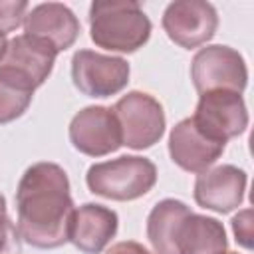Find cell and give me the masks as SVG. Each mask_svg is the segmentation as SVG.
<instances>
[{
  "label": "cell",
  "mask_w": 254,
  "mask_h": 254,
  "mask_svg": "<svg viewBox=\"0 0 254 254\" xmlns=\"http://www.w3.org/2000/svg\"><path fill=\"white\" fill-rule=\"evenodd\" d=\"M36 85L22 71L0 65V125L24 115L34 97Z\"/></svg>",
  "instance_id": "obj_17"
},
{
  "label": "cell",
  "mask_w": 254,
  "mask_h": 254,
  "mask_svg": "<svg viewBox=\"0 0 254 254\" xmlns=\"http://www.w3.org/2000/svg\"><path fill=\"white\" fill-rule=\"evenodd\" d=\"M24 32L50 42L58 52L71 48L79 36V20L60 2H44L34 6L24 18Z\"/></svg>",
  "instance_id": "obj_13"
},
{
  "label": "cell",
  "mask_w": 254,
  "mask_h": 254,
  "mask_svg": "<svg viewBox=\"0 0 254 254\" xmlns=\"http://www.w3.org/2000/svg\"><path fill=\"white\" fill-rule=\"evenodd\" d=\"M113 113L121 127L123 145L143 151L161 141L165 133L163 105L145 91H129L115 105Z\"/></svg>",
  "instance_id": "obj_5"
},
{
  "label": "cell",
  "mask_w": 254,
  "mask_h": 254,
  "mask_svg": "<svg viewBox=\"0 0 254 254\" xmlns=\"http://www.w3.org/2000/svg\"><path fill=\"white\" fill-rule=\"evenodd\" d=\"M87 189L111 200H135L147 194L157 183V167L147 157L121 155L111 161L95 163L85 175Z\"/></svg>",
  "instance_id": "obj_3"
},
{
  "label": "cell",
  "mask_w": 254,
  "mask_h": 254,
  "mask_svg": "<svg viewBox=\"0 0 254 254\" xmlns=\"http://www.w3.org/2000/svg\"><path fill=\"white\" fill-rule=\"evenodd\" d=\"M190 119L206 137L224 145L248 127V111L242 95L226 89L202 93Z\"/></svg>",
  "instance_id": "obj_7"
},
{
  "label": "cell",
  "mask_w": 254,
  "mask_h": 254,
  "mask_svg": "<svg viewBox=\"0 0 254 254\" xmlns=\"http://www.w3.org/2000/svg\"><path fill=\"white\" fill-rule=\"evenodd\" d=\"M0 254H22L20 232L6 214L0 216Z\"/></svg>",
  "instance_id": "obj_19"
},
{
  "label": "cell",
  "mask_w": 254,
  "mask_h": 254,
  "mask_svg": "<svg viewBox=\"0 0 254 254\" xmlns=\"http://www.w3.org/2000/svg\"><path fill=\"white\" fill-rule=\"evenodd\" d=\"M222 222L204 214H187L177 232V254H226Z\"/></svg>",
  "instance_id": "obj_15"
},
{
  "label": "cell",
  "mask_w": 254,
  "mask_h": 254,
  "mask_svg": "<svg viewBox=\"0 0 254 254\" xmlns=\"http://www.w3.org/2000/svg\"><path fill=\"white\" fill-rule=\"evenodd\" d=\"M89 38L97 48L133 54L151 38V20L133 0H95L89 6Z\"/></svg>",
  "instance_id": "obj_2"
},
{
  "label": "cell",
  "mask_w": 254,
  "mask_h": 254,
  "mask_svg": "<svg viewBox=\"0 0 254 254\" xmlns=\"http://www.w3.org/2000/svg\"><path fill=\"white\" fill-rule=\"evenodd\" d=\"M28 14L26 0H0V32H14Z\"/></svg>",
  "instance_id": "obj_18"
},
{
  "label": "cell",
  "mask_w": 254,
  "mask_h": 254,
  "mask_svg": "<svg viewBox=\"0 0 254 254\" xmlns=\"http://www.w3.org/2000/svg\"><path fill=\"white\" fill-rule=\"evenodd\" d=\"M226 254H238V252H226Z\"/></svg>",
  "instance_id": "obj_24"
},
{
  "label": "cell",
  "mask_w": 254,
  "mask_h": 254,
  "mask_svg": "<svg viewBox=\"0 0 254 254\" xmlns=\"http://www.w3.org/2000/svg\"><path fill=\"white\" fill-rule=\"evenodd\" d=\"M67 173L56 163H34L16 189L18 232L34 248L52 250L69 242L73 216Z\"/></svg>",
  "instance_id": "obj_1"
},
{
  "label": "cell",
  "mask_w": 254,
  "mask_h": 254,
  "mask_svg": "<svg viewBox=\"0 0 254 254\" xmlns=\"http://www.w3.org/2000/svg\"><path fill=\"white\" fill-rule=\"evenodd\" d=\"M105 254H151L143 244L139 242H133V240H123V242H117L113 244Z\"/></svg>",
  "instance_id": "obj_21"
},
{
  "label": "cell",
  "mask_w": 254,
  "mask_h": 254,
  "mask_svg": "<svg viewBox=\"0 0 254 254\" xmlns=\"http://www.w3.org/2000/svg\"><path fill=\"white\" fill-rule=\"evenodd\" d=\"M131 67L123 58L77 50L71 58V81L87 97H111L129 83Z\"/></svg>",
  "instance_id": "obj_6"
},
{
  "label": "cell",
  "mask_w": 254,
  "mask_h": 254,
  "mask_svg": "<svg viewBox=\"0 0 254 254\" xmlns=\"http://www.w3.org/2000/svg\"><path fill=\"white\" fill-rule=\"evenodd\" d=\"M161 24L171 42L192 50L212 40L218 28V14L204 0H175L165 8Z\"/></svg>",
  "instance_id": "obj_8"
},
{
  "label": "cell",
  "mask_w": 254,
  "mask_h": 254,
  "mask_svg": "<svg viewBox=\"0 0 254 254\" xmlns=\"http://www.w3.org/2000/svg\"><path fill=\"white\" fill-rule=\"evenodd\" d=\"M224 143L206 137L190 117L181 119L169 135V155L173 163L187 173L200 175L208 171L224 153Z\"/></svg>",
  "instance_id": "obj_10"
},
{
  "label": "cell",
  "mask_w": 254,
  "mask_h": 254,
  "mask_svg": "<svg viewBox=\"0 0 254 254\" xmlns=\"http://www.w3.org/2000/svg\"><path fill=\"white\" fill-rule=\"evenodd\" d=\"M190 79L200 95L216 89L242 93L248 83V67L234 48L214 44L194 54L190 62Z\"/></svg>",
  "instance_id": "obj_4"
},
{
  "label": "cell",
  "mask_w": 254,
  "mask_h": 254,
  "mask_svg": "<svg viewBox=\"0 0 254 254\" xmlns=\"http://www.w3.org/2000/svg\"><path fill=\"white\" fill-rule=\"evenodd\" d=\"M117 212L95 202H85L73 210L69 242L83 254H99L117 234Z\"/></svg>",
  "instance_id": "obj_12"
},
{
  "label": "cell",
  "mask_w": 254,
  "mask_h": 254,
  "mask_svg": "<svg viewBox=\"0 0 254 254\" xmlns=\"http://www.w3.org/2000/svg\"><path fill=\"white\" fill-rule=\"evenodd\" d=\"M58 54L60 52L50 42L30 34H20L8 42L2 65H10L22 71L32 79L36 87H40L50 77Z\"/></svg>",
  "instance_id": "obj_14"
},
{
  "label": "cell",
  "mask_w": 254,
  "mask_h": 254,
  "mask_svg": "<svg viewBox=\"0 0 254 254\" xmlns=\"http://www.w3.org/2000/svg\"><path fill=\"white\" fill-rule=\"evenodd\" d=\"M190 208L177 198L159 200L147 216V238L157 254H177V232Z\"/></svg>",
  "instance_id": "obj_16"
},
{
  "label": "cell",
  "mask_w": 254,
  "mask_h": 254,
  "mask_svg": "<svg viewBox=\"0 0 254 254\" xmlns=\"http://www.w3.org/2000/svg\"><path fill=\"white\" fill-rule=\"evenodd\" d=\"M232 232L236 236V242L244 248H252V208L240 210L232 220Z\"/></svg>",
  "instance_id": "obj_20"
},
{
  "label": "cell",
  "mask_w": 254,
  "mask_h": 254,
  "mask_svg": "<svg viewBox=\"0 0 254 254\" xmlns=\"http://www.w3.org/2000/svg\"><path fill=\"white\" fill-rule=\"evenodd\" d=\"M248 177L234 165H218L200 173L194 181V200L198 206L226 214L244 200Z\"/></svg>",
  "instance_id": "obj_11"
},
{
  "label": "cell",
  "mask_w": 254,
  "mask_h": 254,
  "mask_svg": "<svg viewBox=\"0 0 254 254\" xmlns=\"http://www.w3.org/2000/svg\"><path fill=\"white\" fill-rule=\"evenodd\" d=\"M69 141L87 157H105L121 145V127L111 107L89 105L77 111L69 123Z\"/></svg>",
  "instance_id": "obj_9"
},
{
  "label": "cell",
  "mask_w": 254,
  "mask_h": 254,
  "mask_svg": "<svg viewBox=\"0 0 254 254\" xmlns=\"http://www.w3.org/2000/svg\"><path fill=\"white\" fill-rule=\"evenodd\" d=\"M6 48H8V40H6V34H2V32H0V64H2L4 56H6Z\"/></svg>",
  "instance_id": "obj_22"
},
{
  "label": "cell",
  "mask_w": 254,
  "mask_h": 254,
  "mask_svg": "<svg viewBox=\"0 0 254 254\" xmlns=\"http://www.w3.org/2000/svg\"><path fill=\"white\" fill-rule=\"evenodd\" d=\"M2 214H6V198L0 194V216Z\"/></svg>",
  "instance_id": "obj_23"
}]
</instances>
